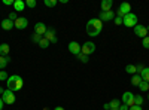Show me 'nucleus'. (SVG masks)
<instances>
[{
    "label": "nucleus",
    "mask_w": 149,
    "mask_h": 110,
    "mask_svg": "<svg viewBox=\"0 0 149 110\" xmlns=\"http://www.w3.org/2000/svg\"><path fill=\"white\" fill-rule=\"evenodd\" d=\"M102 28H103V22L98 18H93L86 22V34L91 36V37H97L102 33Z\"/></svg>",
    "instance_id": "1"
},
{
    "label": "nucleus",
    "mask_w": 149,
    "mask_h": 110,
    "mask_svg": "<svg viewBox=\"0 0 149 110\" xmlns=\"http://www.w3.org/2000/svg\"><path fill=\"white\" fill-rule=\"evenodd\" d=\"M6 85H8V89L12 91V92H15V91H19L22 88V85H24V80L19 75H12L8 77L6 80Z\"/></svg>",
    "instance_id": "2"
},
{
    "label": "nucleus",
    "mask_w": 149,
    "mask_h": 110,
    "mask_svg": "<svg viewBox=\"0 0 149 110\" xmlns=\"http://www.w3.org/2000/svg\"><path fill=\"white\" fill-rule=\"evenodd\" d=\"M122 24L125 27H136L137 26V15L133 14V12H130V14H127L125 17L122 18Z\"/></svg>",
    "instance_id": "3"
},
{
    "label": "nucleus",
    "mask_w": 149,
    "mask_h": 110,
    "mask_svg": "<svg viewBox=\"0 0 149 110\" xmlns=\"http://www.w3.org/2000/svg\"><path fill=\"white\" fill-rule=\"evenodd\" d=\"M116 17V12L113 10H109V12H100L98 14V19H100L102 22H107V21H113Z\"/></svg>",
    "instance_id": "4"
},
{
    "label": "nucleus",
    "mask_w": 149,
    "mask_h": 110,
    "mask_svg": "<svg viewBox=\"0 0 149 110\" xmlns=\"http://www.w3.org/2000/svg\"><path fill=\"white\" fill-rule=\"evenodd\" d=\"M130 12H131V5L130 3H121L119 5V9L116 10V17L124 18L127 14H130Z\"/></svg>",
    "instance_id": "5"
},
{
    "label": "nucleus",
    "mask_w": 149,
    "mask_h": 110,
    "mask_svg": "<svg viewBox=\"0 0 149 110\" xmlns=\"http://www.w3.org/2000/svg\"><path fill=\"white\" fill-rule=\"evenodd\" d=\"M2 100L5 101V104H14L15 103V92L5 89V92L2 94Z\"/></svg>",
    "instance_id": "6"
},
{
    "label": "nucleus",
    "mask_w": 149,
    "mask_h": 110,
    "mask_svg": "<svg viewBox=\"0 0 149 110\" xmlns=\"http://www.w3.org/2000/svg\"><path fill=\"white\" fill-rule=\"evenodd\" d=\"M122 104H125V106H128V107L134 106V94L130 92V91L124 92V94H122Z\"/></svg>",
    "instance_id": "7"
},
{
    "label": "nucleus",
    "mask_w": 149,
    "mask_h": 110,
    "mask_svg": "<svg viewBox=\"0 0 149 110\" xmlns=\"http://www.w3.org/2000/svg\"><path fill=\"white\" fill-rule=\"evenodd\" d=\"M94 51H95V43H94V42H85V43L82 45V49H81V52L85 54V55H90V54H93Z\"/></svg>",
    "instance_id": "8"
},
{
    "label": "nucleus",
    "mask_w": 149,
    "mask_h": 110,
    "mask_svg": "<svg viewBox=\"0 0 149 110\" xmlns=\"http://www.w3.org/2000/svg\"><path fill=\"white\" fill-rule=\"evenodd\" d=\"M134 33H136V36H139V37L145 39V37H148V33H149V31H148V27L137 24V26L134 27Z\"/></svg>",
    "instance_id": "9"
},
{
    "label": "nucleus",
    "mask_w": 149,
    "mask_h": 110,
    "mask_svg": "<svg viewBox=\"0 0 149 110\" xmlns=\"http://www.w3.org/2000/svg\"><path fill=\"white\" fill-rule=\"evenodd\" d=\"M81 49H82V46L78 43V42H70L69 43V52L70 54H73V55H79L81 54Z\"/></svg>",
    "instance_id": "10"
},
{
    "label": "nucleus",
    "mask_w": 149,
    "mask_h": 110,
    "mask_svg": "<svg viewBox=\"0 0 149 110\" xmlns=\"http://www.w3.org/2000/svg\"><path fill=\"white\" fill-rule=\"evenodd\" d=\"M27 26H29V19L26 17H19L15 21V28L17 30H24V28H27Z\"/></svg>",
    "instance_id": "11"
},
{
    "label": "nucleus",
    "mask_w": 149,
    "mask_h": 110,
    "mask_svg": "<svg viewBox=\"0 0 149 110\" xmlns=\"http://www.w3.org/2000/svg\"><path fill=\"white\" fill-rule=\"evenodd\" d=\"M46 31H48V28H46V26H45L43 22H37V24H34V33H36V34L45 36Z\"/></svg>",
    "instance_id": "12"
},
{
    "label": "nucleus",
    "mask_w": 149,
    "mask_h": 110,
    "mask_svg": "<svg viewBox=\"0 0 149 110\" xmlns=\"http://www.w3.org/2000/svg\"><path fill=\"white\" fill-rule=\"evenodd\" d=\"M45 39H48L49 43H57V42H58V37L55 36V30H54V28L48 30V31L45 33Z\"/></svg>",
    "instance_id": "13"
},
{
    "label": "nucleus",
    "mask_w": 149,
    "mask_h": 110,
    "mask_svg": "<svg viewBox=\"0 0 149 110\" xmlns=\"http://www.w3.org/2000/svg\"><path fill=\"white\" fill-rule=\"evenodd\" d=\"M0 26H2L3 30H8V31H9V30H12V28L15 27V22H14V21H10L9 18H5V19L2 21V24H0Z\"/></svg>",
    "instance_id": "14"
},
{
    "label": "nucleus",
    "mask_w": 149,
    "mask_h": 110,
    "mask_svg": "<svg viewBox=\"0 0 149 110\" xmlns=\"http://www.w3.org/2000/svg\"><path fill=\"white\" fill-rule=\"evenodd\" d=\"M14 9H15V12H22L24 9H26V2H22V0H15Z\"/></svg>",
    "instance_id": "15"
},
{
    "label": "nucleus",
    "mask_w": 149,
    "mask_h": 110,
    "mask_svg": "<svg viewBox=\"0 0 149 110\" xmlns=\"http://www.w3.org/2000/svg\"><path fill=\"white\" fill-rule=\"evenodd\" d=\"M112 5H113V2L112 0H103L102 2V12H109V10H112Z\"/></svg>",
    "instance_id": "16"
},
{
    "label": "nucleus",
    "mask_w": 149,
    "mask_h": 110,
    "mask_svg": "<svg viewBox=\"0 0 149 110\" xmlns=\"http://www.w3.org/2000/svg\"><path fill=\"white\" fill-rule=\"evenodd\" d=\"M10 63V57H3V55H0V70H5V67Z\"/></svg>",
    "instance_id": "17"
},
{
    "label": "nucleus",
    "mask_w": 149,
    "mask_h": 110,
    "mask_svg": "<svg viewBox=\"0 0 149 110\" xmlns=\"http://www.w3.org/2000/svg\"><path fill=\"white\" fill-rule=\"evenodd\" d=\"M9 51H10V46H9L8 43H2V45H0V55L8 57Z\"/></svg>",
    "instance_id": "18"
},
{
    "label": "nucleus",
    "mask_w": 149,
    "mask_h": 110,
    "mask_svg": "<svg viewBox=\"0 0 149 110\" xmlns=\"http://www.w3.org/2000/svg\"><path fill=\"white\" fill-rule=\"evenodd\" d=\"M140 83H142V77H140L139 73L133 75V77H131V85H133V86H139Z\"/></svg>",
    "instance_id": "19"
},
{
    "label": "nucleus",
    "mask_w": 149,
    "mask_h": 110,
    "mask_svg": "<svg viewBox=\"0 0 149 110\" xmlns=\"http://www.w3.org/2000/svg\"><path fill=\"white\" fill-rule=\"evenodd\" d=\"M139 75H140L142 80H145V82H149V67H145V68L142 70V73H139Z\"/></svg>",
    "instance_id": "20"
},
{
    "label": "nucleus",
    "mask_w": 149,
    "mask_h": 110,
    "mask_svg": "<svg viewBox=\"0 0 149 110\" xmlns=\"http://www.w3.org/2000/svg\"><path fill=\"white\" fill-rule=\"evenodd\" d=\"M109 104H110V110H119V106H121L122 103H121L119 100H116V98H115V100H112Z\"/></svg>",
    "instance_id": "21"
},
{
    "label": "nucleus",
    "mask_w": 149,
    "mask_h": 110,
    "mask_svg": "<svg viewBox=\"0 0 149 110\" xmlns=\"http://www.w3.org/2000/svg\"><path fill=\"white\" fill-rule=\"evenodd\" d=\"M143 97L139 95V94H134V106H142L143 104Z\"/></svg>",
    "instance_id": "22"
},
{
    "label": "nucleus",
    "mask_w": 149,
    "mask_h": 110,
    "mask_svg": "<svg viewBox=\"0 0 149 110\" xmlns=\"http://www.w3.org/2000/svg\"><path fill=\"white\" fill-rule=\"evenodd\" d=\"M125 71L128 73V75H136V73H137V70H136V66H134V64H128V66L125 67Z\"/></svg>",
    "instance_id": "23"
},
{
    "label": "nucleus",
    "mask_w": 149,
    "mask_h": 110,
    "mask_svg": "<svg viewBox=\"0 0 149 110\" xmlns=\"http://www.w3.org/2000/svg\"><path fill=\"white\" fill-rule=\"evenodd\" d=\"M139 89H140L142 92H148V91H149V82L142 80V83L139 85Z\"/></svg>",
    "instance_id": "24"
},
{
    "label": "nucleus",
    "mask_w": 149,
    "mask_h": 110,
    "mask_svg": "<svg viewBox=\"0 0 149 110\" xmlns=\"http://www.w3.org/2000/svg\"><path fill=\"white\" fill-rule=\"evenodd\" d=\"M48 46H49V40L45 39V37H42L40 42H39V48H42V49H46Z\"/></svg>",
    "instance_id": "25"
},
{
    "label": "nucleus",
    "mask_w": 149,
    "mask_h": 110,
    "mask_svg": "<svg viewBox=\"0 0 149 110\" xmlns=\"http://www.w3.org/2000/svg\"><path fill=\"white\" fill-rule=\"evenodd\" d=\"M78 59L81 61V63H84V64H86V63H88V61H90V58H88V55H85V54H79L78 55Z\"/></svg>",
    "instance_id": "26"
},
{
    "label": "nucleus",
    "mask_w": 149,
    "mask_h": 110,
    "mask_svg": "<svg viewBox=\"0 0 149 110\" xmlns=\"http://www.w3.org/2000/svg\"><path fill=\"white\" fill-rule=\"evenodd\" d=\"M40 39H42V36H39V34L33 33V36H31V42H33V43H37V45H39Z\"/></svg>",
    "instance_id": "27"
},
{
    "label": "nucleus",
    "mask_w": 149,
    "mask_h": 110,
    "mask_svg": "<svg viewBox=\"0 0 149 110\" xmlns=\"http://www.w3.org/2000/svg\"><path fill=\"white\" fill-rule=\"evenodd\" d=\"M57 0H45V5L48 6V8H54V6H57Z\"/></svg>",
    "instance_id": "28"
},
{
    "label": "nucleus",
    "mask_w": 149,
    "mask_h": 110,
    "mask_svg": "<svg viewBox=\"0 0 149 110\" xmlns=\"http://www.w3.org/2000/svg\"><path fill=\"white\" fill-rule=\"evenodd\" d=\"M8 77H9L8 73H6L5 70H0V80H2V82H3V80H8Z\"/></svg>",
    "instance_id": "29"
},
{
    "label": "nucleus",
    "mask_w": 149,
    "mask_h": 110,
    "mask_svg": "<svg viewBox=\"0 0 149 110\" xmlns=\"http://www.w3.org/2000/svg\"><path fill=\"white\" fill-rule=\"evenodd\" d=\"M8 18H9L10 21H14V22H15V21L18 19V17H17V12H9V17H8Z\"/></svg>",
    "instance_id": "30"
},
{
    "label": "nucleus",
    "mask_w": 149,
    "mask_h": 110,
    "mask_svg": "<svg viewBox=\"0 0 149 110\" xmlns=\"http://www.w3.org/2000/svg\"><path fill=\"white\" fill-rule=\"evenodd\" d=\"M26 6H27V8H36V0H27Z\"/></svg>",
    "instance_id": "31"
},
{
    "label": "nucleus",
    "mask_w": 149,
    "mask_h": 110,
    "mask_svg": "<svg viewBox=\"0 0 149 110\" xmlns=\"http://www.w3.org/2000/svg\"><path fill=\"white\" fill-rule=\"evenodd\" d=\"M142 45H143V48L149 49V37H145V39H142Z\"/></svg>",
    "instance_id": "32"
},
{
    "label": "nucleus",
    "mask_w": 149,
    "mask_h": 110,
    "mask_svg": "<svg viewBox=\"0 0 149 110\" xmlns=\"http://www.w3.org/2000/svg\"><path fill=\"white\" fill-rule=\"evenodd\" d=\"M113 24H115V26H121V24H122V18H121V17H115Z\"/></svg>",
    "instance_id": "33"
},
{
    "label": "nucleus",
    "mask_w": 149,
    "mask_h": 110,
    "mask_svg": "<svg viewBox=\"0 0 149 110\" xmlns=\"http://www.w3.org/2000/svg\"><path fill=\"white\" fill-rule=\"evenodd\" d=\"M3 5H6V6H14V0H3Z\"/></svg>",
    "instance_id": "34"
},
{
    "label": "nucleus",
    "mask_w": 149,
    "mask_h": 110,
    "mask_svg": "<svg viewBox=\"0 0 149 110\" xmlns=\"http://www.w3.org/2000/svg\"><path fill=\"white\" fill-rule=\"evenodd\" d=\"M145 68V66L143 64H137V66H136V70H137V73H142V70Z\"/></svg>",
    "instance_id": "35"
},
{
    "label": "nucleus",
    "mask_w": 149,
    "mask_h": 110,
    "mask_svg": "<svg viewBox=\"0 0 149 110\" xmlns=\"http://www.w3.org/2000/svg\"><path fill=\"white\" fill-rule=\"evenodd\" d=\"M130 110H143V109H142V106H131Z\"/></svg>",
    "instance_id": "36"
},
{
    "label": "nucleus",
    "mask_w": 149,
    "mask_h": 110,
    "mask_svg": "<svg viewBox=\"0 0 149 110\" xmlns=\"http://www.w3.org/2000/svg\"><path fill=\"white\" fill-rule=\"evenodd\" d=\"M119 110H130V107L125 106V104H121V106H119Z\"/></svg>",
    "instance_id": "37"
},
{
    "label": "nucleus",
    "mask_w": 149,
    "mask_h": 110,
    "mask_svg": "<svg viewBox=\"0 0 149 110\" xmlns=\"http://www.w3.org/2000/svg\"><path fill=\"white\" fill-rule=\"evenodd\" d=\"M103 109H104V110H110V104H109V103H106V104L103 106Z\"/></svg>",
    "instance_id": "38"
},
{
    "label": "nucleus",
    "mask_w": 149,
    "mask_h": 110,
    "mask_svg": "<svg viewBox=\"0 0 149 110\" xmlns=\"http://www.w3.org/2000/svg\"><path fill=\"white\" fill-rule=\"evenodd\" d=\"M3 104H5V101L2 100V97H0V110H2V109H3Z\"/></svg>",
    "instance_id": "39"
},
{
    "label": "nucleus",
    "mask_w": 149,
    "mask_h": 110,
    "mask_svg": "<svg viewBox=\"0 0 149 110\" xmlns=\"http://www.w3.org/2000/svg\"><path fill=\"white\" fill-rule=\"evenodd\" d=\"M54 110H64V107H60L58 106V107H54Z\"/></svg>",
    "instance_id": "40"
},
{
    "label": "nucleus",
    "mask_w": 149,
    "mask_h": 110,
    "mask_svg": "<svg viewBox=\"0 0 149 110\" xmlns=\"http://www.w3.org/2000/svg\"><path fill=\"white\" fill-rule=\"evenodd\" d=\"M3 92H5V89H3L2 86H0V94H3Z\"/></svg>",
    "instance_id": "41"
},
{
    "label": "nucleus",
    "mask_w": 149,
    "mask_h": 110,
    "mask_svg": "<svg viewBox=\"0 0 149 110\" xmlns=\"http://www.w3.org/2000/svg\"><path fill=\"white\" fill-rule=\"evenodd\" d=\"M148 31H149V27H148ZM148 37H149V33H148Z\"/></svg>",
    "instance_id": "42"
},
{
    "label": "nucleus",
    "mask_w": 149,
    "mask_h": 110,
    "mask_svg": "<svg viewBox=\"0 0 149 110\" xmlns=\"http://www.w3.org/2000/svg\"><path fill=\"white\" fill-rule=\"evenodd\" d=\"M148 100H149V92H148Z\"/></svg>",
    "instance_id": "43"
}]
</instances>
